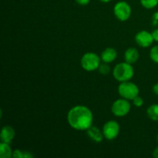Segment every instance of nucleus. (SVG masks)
<instances>
[{
    "label": "nucleus",
    "instance_id": "1",
    "mask_svg": "<svg viewBox=\"0 0 158 158\" xmlns=\"http://www.w3.org/2000/svg\"><path fill=\"white\" fill-rule=\"evenodd\" d=\"M69 126L77 131H86L93 125L94 116L87 106L78 105L71 108L67 114Z\"/></svg>",
    "mask_w": 158,
    "mask_h": 158
},
{
    "label": "nucleus",
    "instance_id": "2",
    "mask_svg": "<svg viewBox=\"0 0 158 158\" xmlns=\"http://www.w3.org/2000/svg\"><path fill=\"white\" fill-rule=\"evenodd\" d=\"M134 75V69L131 63L127 62L120 63L114 66L113 69V76L114 79L119 82L130 81Z\"/></svg>",
    "mask_w": 158,
    "mask_h": 158
},
{
    "label": "nucleus",
    "instance_id": "3",
    "mask_svg": "<svg viewBox=\"0 0 158 158\" xmlns=\"http://www.w3.org/2000/svg\"><path fill=\"white\" fill-rule=\"evenodd\" d=\"M139 88L135 83L131 81L121 82L118 86V93L122 98L133 100L139 95Z\"/></svg>",
    "mask_w": 158,
    "mask_h": 158
},
{
    "label": "nucleus",
    "instance_id": "4",
    "mask_svg": "<svg viewBox=\"0 0 158 158\" xmlns=\"http://www.w3.org/2000/svg\"><path fill=\"white\" fill-rule=\"evenodd\" d=\"M100 58L95 52H86L82 56L80 64L83 69L88 72L98 69L100 65Z\"/></svg>",
    "mask_w": 158,
    "mask_h": 158
},
{
    "label": "nucleus",
    "instance_id": "5",
    "mask_svg": "<svg viewBox=\"0 0 158 158\" xmlns=\"http://www.w3.org/2000/svg\"><path fill=\"white\" fill-rule=\"evenodd\" d=\"M131 103L124 98L118 99L113 103L111 111L113 114L117 117H125L131 110Z\"/></svg>",
    "mask_w": 158,
    "mask_h": 158
},
{
    "label": "nucleus",
    "instance_id": "6",
    "mask_svg": "<svg viewBox=\"0 0 158 158\" xmlns=\"http://www.w3.org/2000/svg\"><path fill=\"white\" fill-rule=\"evenodd\" d=\"M131 12L132 10L131 6L125 1L118 2L114 7V13L116 18L122 22L129 19L131 15Z\"/></svg>",
    "mask_w": 158,
    "mask_h": 158
},
{
    "label": "nucleus",
    "instance_id": "7",
    "mask_svg": "<svg viewBox=\"0 0 158 158\" xmlns=\"http://www.w3.org/2000/svg\"><path fill=\"white\" fill-rule=\"evenodd\" d=\"M102 131L106 140H113L119 135L120 125L115 120H109L103 125Z\"/></svg>",
    "mask_w": 158,
    "mask_h": 158
},
{
    "label": "nucleus",
    "instance_id": "8",
    "mask_svg": "<svg viewBox=\"0 0 158 158\" xmlns=\"http://www.w3.org/2000/svg\"><path fill=\"white\" fill-rule=\"evenodd\" d=\"M135 41L138 46L143 48H148L152 45L154 40L152 33L148 31L142 30L137 32V35H135Z\"/></svg>",
    "mask_w": 158,
    "mask_h": 158
},
{
    "label": "nucleus",
    "instance_id": "9",
    "mask_svg": "<svg viewBox=\"0 0 158 158\" xmlns=\"http://www.w3.org/2000/svg\"><path fill=\"white\" fill-rule=\"evenodd\" d=\"M15 136V130L11 126H4L2 128L1 134H0V138H1L2 142L10 143L13 140Z\"/></svg>",
    "mask_w": 158,
    "mask_h": 158
},
{
    "label": "nucleus",
    "instance_id": "10",
    "mask_svg": "<svg viewBox=\"0 0 158 158\" xmlns=\"http://www.w3.org/2000/svg\"><path fill=\"white\" fill-rule=\"evenodd\" d=\"M86 133H87L88 137L96 143H100L103 141V138H104L103 131H100V130L96 126L92 125L90 127L86 130Z\"/></svg>",
    "mask_w": 158,
    "mask_h": 158
},
{
    "label": "nucleus",
    "instance_id": "11",
    "mask_svg": "<svg viewBox=\"0 0 158 158\" xmlns=\"http://www.w3.org/2000/svg\"><path fill=\"white\" fill-rule=\"evenodd\" d=\"M117 57V52L115 49L108 47L101 52L100 58L103 63H110L114 62Z\"/></svg>",
    "mask_w": 158,
    "mask_h": 158
},
{
    "label": "nucleus",
    "instance_id": "12",
    "mask_svg": "<svg viewBox=\"0 0 158 158\" xmlns=\"http://www.w3.org/2000/svg\"><path fill=\"white\" fill-rule=\"evenodd\" d=\"M125 62L128 63H135L139 59V52L136 48L130 47L126 50L124 53Z\"/></svg>",
    "mask_w": 158,
    "mask_h": 158
},
{
    "label": "nucleus",
    "instance_id": "13",
    "mask_svg": "<svg viewBox=\"0 0 158 158\" xmlns=\"http://www.w3.org/2000/svg\"><path fill=\"white\" fill-rule=\"evenodd\" d=\"M13 151L11 149L9 143L1 142L0 143V157L1 158H10L12 157Z\"/></svg>",
    "mask_w": 158,
    "mask_h": 158
},
{
    "label": "nucleus",
    "instance_id": "14",
    "mask_svg": "<svg viewBox=\"0 0 158 158\" xmlns=\"http://www.w3.org/2000/svg\"><path fill=\"white\" fill-rule=\"evenodd\" d=\"M148 117L154 121H158V104H153L147 110Z\"/></svg>",
    "mask_w": 158,
    "mask_h": 158
},
{
    "label": "nucleus",
    "instance_id": "15",
    "mask_svg": "<svg viewBox=\"0 0 158 158\" xmlns=\"http://www.w3.org/2000/svg\"><path fill=\"white\" fill-rule=\"evenodd\" d=\"M12 157L16 158H31L34 156L29 151H21V150H15L12 153Z\"/></svg>",
    "mask_w": 158,
    "mask_h": 158
},
{
    "label": "nucleus",
    "instance_id": "16",
    "mask_svg": "<svg viewBox=\"0 0 158 158\" xmlns=\"http://www.w3.org/2000/svg\"><path fill=\"white\" fill-rule=\"evenodd\" d=\"M140 3L145 9H151L157 6L158 0H140Z\"/></svg>",
    "mask_w": 158,
    "mask_h": 158
},
{
    "label": "nucleus",
    "instance_id": "17",
    "mask_svg": "<svg viewBox=\"0 0 158 158\" xmlns=\"http://www.w3.org/2000/svg\"><path fill=\"white\" fill-rule=\"evenodd\" d=\"M99 73L102 75H107L110 72V67L109 66V65L106 63H103L102 64L100 65L98 68Z\"/></svg>",
    "mask_w": 158,
    "mask_h": 158
},
{
    "label": "nucleus",
    "instance_id": "18",
    "mask_svg": "<svg viewBox=\"0 0 158 158\" xmlns=\"http://www.w3.org/2000/svg\"><path fill=\"white\" fill-rule=\"evenodd\" d=\"M150 57L154 63H158V45L154 46L150 51Z\"/></svg>",
    "mask_w": 158,
    "mask_h": 158
},
{
    "label": "nucleus",
    "instance_id": "19",
    "mask_svg": "<svg viewBox=\"0 0 158 158\" xmlns=\"http://www.w3.org/2000/svg\"><path fill=\"white\" fill-rule=\"evenodd\" d=\"M133 104L135 106L137 107H140V106H143V100L140 97H139V95L137 97H136L133 100Z\"/></svg>",
    "mask_w": 158,
    "mask_h": 158
},
{
    "label": "nucleus",
    "instance_id": "20",
    "mask_svg": "<svg viewBox=\"0 0 158 158\" xmlns=\"http://www.w3.org/2000/svg\"><path fill=\"white\" fill-rule=\"evenodd\" d=\"M152 23L154 26H157L158 25V12H154L152 16Z\"/></svg>",
    "mask_w": 158,
    "mask_h": 158
},
{
    "label": "nucleus",
    "instance_id": "21",
    "mask_svg": "<svg viewBox=\"0 0 158 158\" xmlns=\"http://www.w3.org/2000/svg\"><path fill=\"white\" fill-rule=\"evenodd\" d=\"M75 1L77 4L80 5V6H87L90 0H75Z\"/></svg>",
    "mask_w": 158,
    "mask_h": 158
},
{
    "label": "nucleus",
    "instance_id": "22",
    "mask_svg": "<svg viewBox=\"0 0 158 158\" xmlns=\"http://www.w3.org/2000/svg\"><path fill=\"white\" fill-rule=\"evenodd\" d=\"M152 35H153V38H154V40L156 42H158V29H154L152 32Z\"/></svg>",
    "mask_w": 158,
    "mask_h": 158
},
{
    "label": "nucleus",
    "instance_id": "23",
    "mask_svg": "<svg viewBox=\"0 0 158 158\" xmlns=\"http://www.w3.org/2000/svg\"><path fill=\"white\" fill-rule=\"evenodd\" d=\"M153 92L158 96V83L154 84V86H153Z\"/></svg>",
    "mask_w": 158,
    "mask_h": 158
},
{
    "label": "nucleus",
    "instance_id": "24",
    "mask_svg": "<svg viewBox=\"0 0 158 158\" xmlns=\"http://www.w3.org/2000/svg\"><path fill=\"white\" fill-rule=\"evenodd\" d=\"M153 156L155 158H158V146L154 149V152H153Z\"/></svg>",
    "mask_w": 158,
    "mask_h": 158
},
{
    "label": "nucleus",
    "instance_id": "25",
    "mask_svg": "<svg viewBox=\"0 0 158 158\" xmlns=\"http://www.w3.org/2000/svg\"><path fill=\"white\" fill-rule=\"evenodd\" d=\"M100 2H105V3H107V2H110L111 1V0H100Z\"/></svg>",
    "mask_w": 158,
    "mask_h": 158
},
{
    "label": "nucleus",
    "instance_id": "26",
    "mask_svg": "<svg viewBox=\"0 0 158 158\" xmlns=\"http://www.w3.org/2000/svg\"><path fill=\"white\" fill-rule=\"evenodd\" d=\"M157 141L158 142V134H157Z\"/></svg>",
    "mask_w": 158,
    "mask_h": 158
}]
</instances>
